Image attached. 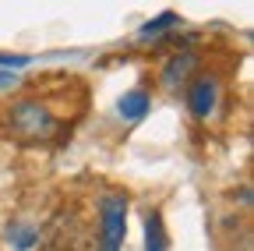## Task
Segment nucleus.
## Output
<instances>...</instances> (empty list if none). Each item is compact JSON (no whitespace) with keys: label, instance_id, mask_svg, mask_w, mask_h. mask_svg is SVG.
<instances>
[{"label":"nucleus","instance_id":"obj_8","mask_svg":"<svg viewBox=\"0 0 254 251\" xmlns=\"http://www.w3.org/2000/svg\"><path fill=\"white\" fill-rule=\"evenodd\" d=\"M180 25V18L173 14V11H166V14H159V18H152L141 32H138V39H163L166 32H173V28Z\"/></svg>","mask_w":254,"mask_h":251},{"label":"nucleus","instance_id":"obj_2","mask_svg":"<svg viewBox=\"0 0 254 251\" xmlns=\"http://www.w3.org/2000/svg\"><path fill=\"white\" fill-rule=\"evenodd\" d=\"M127 234V195H103L99 198V251H120Z\"/></svg>","mask_w":254,"mask_h":251},{"label":"nucleus","instance_id":"obj_4","mask_svg":"<svg viewBox=\"0 0 254 251\" xmlns=\"http://www.w3.org/2000/svg\"><path fill=\"white\" fill-rule=\"evenodd\" d=\"M194 68H198V53L180 50L177 57L166 60V68H163V85H166V88H177L180 82H187L190 75H194Z\"/></svg>","mask_w":254,"mask_h":251},{"label":"nucleus","instance_id":"obj_9","mask_svg":"<svg viewBox=\"0 0 254 251\" xmlns=\"http://www.w3.org/2000/svg\"><path fill=\"white\" fill-rule=\"evenodd\" d=\"M28 57H11V53H0V71H11V68H25Z\"/></svg>","mask_w":254,"mask_h":251},{"label":"nucleus","instance_id":"obj_10","mask_svg":"<svg viewBox=\"0 0 254 251\" xmlns=\"http://www.w3.org/2000/svg\"><path fill=\"white\" fill-rule=\"evenodd\" d=\"M4 85H14V75L11 71H0V88H4Z\"/></svg>","mask_w":254,"mask_h":251},{"label":"nucleus","instance_id":"obj_6","mask_svg":"<svg viewBox=\"0 0 254 251\" xmlns=\"http://www.w3.org/2000/svg\"><path fill=\"white\" fill-rule=\"evenodd\" d=\"M7 241H11L14 251H32V248L39 244V230L32 227V223H11L7 227Z\"/></svg>","mask_w":254,"mask_h":251},{"label":"nucleus","instance_id":"obj_7","mask_svg":"<svg viewBox=\"0 0 254 251\" xmlns=\"http://www.w3.org/2000/svg\"><path fill=\"white\" fill-rule=\"evenodd\" d=\"M145 251H166V230H163V216L159 212L145 216Z\"/></svg>","mask_w":254,"mask_h":251},{"label":"nucleus","instance_id":"obj_3","mask_svg":"<svg viewBox=\"0 0 254 251\" xmlns=\"http://www.w3.org/2000/svg\"><path fill=\"white\" fill-rule=\"evenodd\" d=\"M215 99H219V82L215 78H198L194 85H190L187 103H190V113L194 117H208L215 110Z\"/></svg>","mask_w":254,"mask_h":251},{"label":"nucleus","instance_id":"obj_5","mask_svg":"<svg viewBox=\"0 0 254 251\" xmlns=\"http://www.w3.org/2000/svg\"><path fill=\"white\" fill-rule=\"evenodd\" d=\"M117 110H120V117H124V120H141V117L148 113V92H141V88L124 92L120 103H117Z\"/></svg>","mask_w":254,"mask_h":251},{"label":"nucleus","instance_id":"obj_1","mask_svg":"<svg viewBox=\"0 0 254 251\" xmlns=\"http://www.w3.org/2000/svg\"><path fill=\"white\" fill-rule=\"evenodd\" d=\"M7 124H11V131H14L18 138H25V142H43V138H50V135L57 131L53 113H50L43 103H32V99L14 103L11 113H7Z\"/></svg>","mask_w":254,"mask_h":251}]
</instances>
